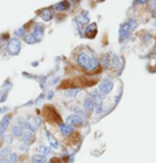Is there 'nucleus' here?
<instances>
[{
  "mask_svg": "<svg viewBox=\"0 0 156 163\" xmlns=\"http://www.w3.org/2000/svg\"><path fill=\"white\" fill-rule=\"evenodd\" d=\"M77 63L81 68H83L87 72H94L100 67V60L95 55H91L88 52L82 51L77 55Z\"/></svg>",
  "mask_w": 156,
  "mask_h": 163,
  "instance_id": "f257e3e1",
  "label": "nucleus"
},
{
  "mask_svg": "<svg viewBox=\"0 0 156 163\" xmlns=\"http://www.w3.org/2000/svg\"><path fill=\"white\" fill-rule=\"evenodd\" d=\"M96 90L105 98V97H107V95L111 93V91L113 90V81L109 80V78H103V80L99 82Z\"/></svg>",
  "mask_w": 156,
  "mask_h": 163,
  "instance_id": "f03ea898",
  "label": "nucleus"
},
{
  "mask_svg": "<svg viewBox=\"0 0 156 163\" xmlns=\"http://www.w3.org/2000/svg\"><path fill=\"white\" fill-rule=\"evenodd\" d=\"M7 51L10 56H17L21 52V42L18 38H10L7 43Z\"/></svg>",
  "mask_w": 156,
  "mask_h": 163,
  "instance_id": "7ed1b4c3",
  "label": "nucleus"
},
{
  "mask_svg": "<svg viewBox=\"0 0 156 163\" xmlns=\"http://www.w3.org/2000/svg\"><path fill=\"white\" fill-rule=\"evenodd\" d=\"M65 124H68L70 127H81L85 124V120H83V117L76 115V113H70L65 117Z\"/></svg>",
  "mask_w": 156,
  "mask_h": 163,
  "instance_id": "20e7f679",
  "label": "nucleus"
},
{
  "mask_svg": "<svg viewBox=\"0 0 156 163\" xmlns=\"http://www.w3.org/2000/svg\"><path fill=\"white\" fill-rule=\"evenodd\" d=\"M130 30H129V28H127V24L126 22H122L121 25H120V30H119V39H120V42H125V41H127L130 38Z\"/></svg>",
  "mask_w": 156,
  "mask_h": 163,
  "instance_id": "39448f33",
  "label": "nucleus"
},
{
  "mask_svg": "<svg viewBox=\"0 0 156 163\" xmlns=\"http://www.w3.org/2000/svg\"><path fill=\"white\" fill-rule=\"evenodd\" d=\"M27 123H29V130L31 133H37L38 132V128L41 127V124H42V120H41V117H38V116H31L27 119Z\"/></svg>",
  "mask_w": 156,
  "mask_h": 163,
  "instance_id": "423d86ee",
  "label": "nucleus"
},
{
  "mask_svg": "<svg viewBox=\"0 0 156 163\" xmlns=\"http://www.w3.org/2000/svg\"><path fill=\"white\" fill-rule=\"evenodd\" d=\"M96 34H98V26H96L95 22H92V24H90L88 26H86L85 31H83V37L91 38V39H92V38H95Z\"/></svg>",
  "mask_w": 156,
  "mask_h": 163,
  "instance_id": "0eeeda50",
  "label": "nucleus"
},
{
  "mask_svg": "<svg viewBox=\"0 0 156 163\" xmlns=\"http://www.w3.org/2000/svg\"><path fill=\"white\" fill-rule=\"evenodd\" d=\"M31 34L34 35L38 41H42V39H43V37H44V28H43V25H41V24H35L34 26H33Z\"/></svg>",
  "mask_w": 156,
  "mask_h": 163,
  "instance_id": "6e6552de",
  "label": "nucleus"
},
{
  "mask_svg": "<svg viewBox=\"0 0 156 163\" xmlns=\"http://www.w3.org/2000/svg\"><path fill=\"white\" fill-rule=\"evenodd\" d=\"M82 106H83V110H85L87 113L88 112H91V111H94V110H95V106H96V103L95 102H94L92 99H91V98L90 97H86L85 98V99H83V103H82Z\"/></svg>",
  "mask_w": 156,
  "mask_h": 163,
  "instance_id": "1a4fd4ad",
  "label": "nucleus"
},
{
  "mask_svg": "<svg viewBox=\"0 0 156 163\" xmlns=\"http://www.w3.org/2000/svg\"><path fill=\"white\" fill-rule=\"evenodd\" d=\"M109 58H111V65H112L113 68H116L117 70H121L122 63H121L120 56L117 55V54H115V52H109Z\"/></svg>",
  "mask_w": 156,
  "mask_h": 163,
  "instance_id": "9d476101",
  "label": "nucleus"
},
{
  "mask_svg": "<svg viewBox=\"0 0 156 163\" xmlns=\"http://www.w3.org/2000/svg\"><path fill=\"white\" fill-rule=\"evenodd\" d=\"M59 128H60V133L64 136V137H68V136H72L74 132V129L73 127H70L68 125V124H65V123H60L59 124Z\"/></svg>",
  "mask_w": 156,
  "mask_h": 163,
  "instance_id": "9b49d317",
  "label": "nucleus"
},
{
  "mask_svg": "<svg viewBox=\"0 0 156 163\" xmlns=\"http://www.w3.org/2000/svg\"><path fill=\"white\" fill-rule=\"evenodd\" d=\"M39 16H41V18H42L43 21H46V22H49V21L53 18L52 8H44V9H42L41 12H39Z\"/></svg>",
  "mask_w": 156,
  "mask_h": 163,
  "instance_id": "f8f14e48",
  "label": "nucleus"
},
{
  "mask_svg": "<svg viewBox=\"0 0 156 163\" xmlns=\"http://www.w3.org/2000/svg\"><path fill=\"white\" fill-rule=\"evenodd\" d=\"M78 24L80 25H86L88 24V21H90V13H88V10H81V13L77 16Z\"/></svg>",
  "mask_w": 156,
  "mask_h": 163,
  "instance_id": "ddd939ff",
  "label": "nucleus"
},
{
  "mask_svg": "<svg viewBox=\"0 0 156 163\" xmlns=\"http://www.w3.org/2000/svg\"><path fill=\"white\" fill-rule=\"evenodd\" d=\"M34 141H35L34 133H31L30 130H25L24 136H22V142H24L25 145H27V146H30V145L34 144Z\"/></svg>",
  "mask_w": 156,
  "mask_h": 163,
  "instance_id": "4468645a",
  "label": "nucleus"
},
{
  "mask_svg": "<svg viewBox=\"0 0 156 163\" xmlns=\"http://www.w3.org/2000/svg\"><path fill=\"white\" fill-rule=\"evenodd\" d=\"M88 97H90L91 99L96 103V105H98V103H103V101H104V97L100 94L96 89L92 90V91H88Z\"/></svg>",
  "mask_w": 156,
  "mask_h": 163,
  "instance_id": "2eb2a0df",
  "label": "nucleus"
},
{
  "mask_svg": "<svg viewBox=\"0 0 156 163\" xmlns=\"http://www.w3.org/2000/svg\"><path fill=\"white\" fill-rule=\"evenodd\" d=\"M70 8V2H59L53 5V9L57 12H65Z\"/></svg>",
  "mask_w": 156,
  "mask_h": 163,
  "instance_id": "dca6fc26",
  "label": "nucleus"
},
{
  "mask_svg": "<svg viewBox=\"0 0 156 163\" xmlns=\"http://www.w3.org/2000/svg\"><path fill=\"white\" fill-rule=\"evenodd\" d=\"M81 88H73V89H68L64 91V95L68 98V99H74V98L81 93Z\"/></svg>",
  "mask_w": 156,
  "mask_h": 163,
  "instance_id": "f3484780",
  "label": "nucleus"
},
{
  "mask_svg": "<svg viewBox=\"0 0 156 163\" xmlns=\"http://www.w3.org/2000/svg\"><path fill=\"white\" fill-rule=\"evenodd\" d=\"M25 133V129L20 127L18 124H14V125L12 127V134H13V137L16 138H22V136H24Z\"/></svg>",
  "mask_w": 156,
  "mask_h": 163,
  "instance_id": "a211bd4d",
  "label": "nucleus"
},
{
  "mask_svg": "<svg viewBox=\"0 0 156 163\" xmlns=\"http://www.w3.org/2000/svg\"><path fill=\"white\" fill-rule=\"evenodd\" d=\"M37 150L39 151V153L38 154H41V155H43V157H46V158H47V155H49V154H51V146H47V145H38L37 146Z\"/></svg>",
  "mask_w": 156,
  "mask_h": 163,
  "instance_id": "6ab92c4d",
  "label": "nucleus"
},
{
  "mask_svg": "<svg viewBox=\"0 0 156 163\" xmlns=\"http://www.w3.org/2000/svg\"><path fill=\"white\" fill-rule=\"evenodd\" d=\"M100 60V65L107 70V69H109L112 65H111V58H109V54H105V55H103L102 58L99 59Z\"/></svg>",
  "mask_w": 156,
  "mask_h": 163,
  "instance_id": "aec40b11",
  "label": "nucleus"
},
{
  "mask_svg": "<svg viewBox=\"0 0 156 163\" xmlns=\"http://www.w3.org/2000/svg\"><path fill=\"white\" fill-rule=\"evenodd\" d=\"M70 110L72 111H73L74 113H76V115H78V116H81V117H83V119H85L87 115H88V113L85 111V110H83V108H81L80 106H70Z\"/></svg>",
  "mask_w": 156,
  "mask_h": 163,
  "instance_id": "412c9836",
  "label": "nucleus"
},
{
  "mask_svg": "<svg viewBox=\"0 0 156 163\" xmlns=\"http://www.w3.org/2000/svg\"><path fill=\"white\" fill-rule=\"evenodd\" d=\"M22 39H24V42L26 43V45H37V43L39 42V41L37 39V38L31 34V33H29V34L26 33V35H25L24 38H22Z\"/></svg>",
  "mask_w": 156,
  "mask_h": 163,
  "instance_id": "4be33fe9",
  "label": "nucleus"
},
{
  "mask_svg": "<svg viewBox=\"0 0 156 163\" xmlns=\"http://www.w3.org/2000/svg\"><path fill=\"white\" fill-rule=\"evenodd\" d=\"M47 158L41 154H33L31 155V163H46Z\"/></svg>",
  "mask_w": 156,
  "mask_h": 163,
  "instance_id": "5701e85b",
  "label": "nucleus"
},
{
  "mask_svg": "<svg viewBox=\"0 0 156 163\" xmlns=\"http://www.w3.org/2000/svg\"><path fill=\"white\" fill-rule=\"evenodd\" d=\"M126 24H127V28H129L130 31H134L138 28V22H137L135 18H129V20L126 21Z\"/></svg>",
  "mask_w": 156,
  "mask_h": 163,
  "instance_id": "b1692460",
  "label": "nucleus"
},
{
  "mask_svg": "<svg viewBox=\"0 0 156 163\" xmlns=\"http://www.w3.org/2000/svg\"><path fill=\"white\" fill-rule=\"evenodd\" d=\"M10 120H12V116H10L9 113H7V115H4L3 119L0 120V125H3L5 129H7L8 125H9V123H10Z\"/></svg>",
  "mask_w": 156,
  "mask_h": 163,
  "instance_id": "393cba45",
  "label": "nucleus"
},
{
  "mask_svg": "<svg viewBox=\"0 0 156 163\" xmlns=\"http://www.w3.org/2000/svg\"><path fill=\"white\" fill-rule=\"evenodd\" d=\"M12 153V150H10L9 146H3L2 149H0V158H7V157H9V154Z\"/></svg>",
  "mask_w": 156,
  "mask_h": 163,
  "instance_id": "a878e982",
  "label": "nucleus"
},
{
  "mask_svg": "<svg viewBox=\"0 0 156 163\" xmlns=\"http://www.w3.org/2000/svg\"><path fill=\"white\" fill-rule=\"evenodd\" d=\"M14 35H16V38H17V37H22V38H24L26 35V28H25V26H21V28L16 29L14 30Z\"/></svg>",
  "mask_w": 156,
  "mask_h": 163,
  "instance_id": "bb28decb",
  "label": "nucleus"
},
{
  "mask_svg": "<svg viewBox=\"0 0 156 163\" xmlns=\"http://www.w3.org/2000/svg\"><path fill=\"white\" fill-rule=\"evenodd\" d=\"M9 162L10 163H18V154L16 153V151H12V153L9 154Z\"/></svg>",
  "mask_w": 156,
  "mask_h": 163,
  "instance_id": "cd10ccee",
  "label": "nucleus"
},
{
  "mask_svg": "<svg viewBox=\"0 0 156 163\" xmlns=\"http://www.w3.org/2000/svg\"><path fill=\"white\" fill-rule=\"evenodd\" d=\"M3 138H4V142H5V144H7V146H9L10 144H12V142H13V138H14V137H13V134H12V133H10V134H8V133H5V136H4V137H3Z\"/></svg>",
  "mask_w": 156,
  "mask_h": 163,
  "instance_id": "c85d7f7f",
  "label": "nucleus"
},
{
  "mask_svg": "<svg viewBox=\"0 0 156 163\" xmlns=\"http://www.w3.org/2000/svg\"><path fill=\"white\" fill-rule=\"evenodd\" d=\"M94 111H95L96 115H102V113L104 112V105H103V103H98V105L95 106V110H94Z\"/></svg>",
  "mask_w": 156,
  "mask_h": 163,
  "instance_id": "c756f323",
  "label": "nucleus"
},
{
  "mask_svg": "<svg viewBox=\"0 0 156 163\" xmlns=\"http://www.w3.org/2000/svg\"><path fill=\"white\" fill-rule=\"evenodd\" d=\"M49 146H51V149H59L60 148V142L56 141V140L51 138V140H49Z\"/></svg>",
  "mask_w": 156,
  "mask_h": 163,
  "instance_id": "7c9ffc66",
  "label": "nucleus"
},
{
  "mask_svg": "<svg viewBox=\"0 0 156 163\" xmlns=\"http://www.w3.org/2000/svg\"><path fill=\"white\" fill-rule=\"evenodd\" d=\"M18 151H21V153H27V151H29V146L25 145L24 142H21V144H18Z\"/></svg>",
  "mask_w": 156,
  "mask_h": 163,
  "instance_id": "2f4dec72",
  "label": "nucleus"
},
{
  "mask_svg": "<svg viewBox=\"0 0 156 163\" xmlns=\"http://www.w3.org/2000/svg\"><path fill=\"white\" fill-rule=\"evenodd\" d=\"M61 78V76H53L52 80H49V85L51 86H55V85H57L59 84V81Z\"/></svg>",
  "mask_w": 156,
  "mask_h": 163,
  "instance_id": "473e14b6",
  "label": "nucleus"
},
{
  "mask_svg": "<svg viewBox=\"0 0 156 163\" xmlns=\"http://www.w3.org/2000/svg\"><path fill=\"white\" fill-rule=\"evenodd\" d=\"M53 95H55V91H53L52 89H48L47 93H46V99H47V101L53 99Z\"/></svg>",
  "mask_w": 156,
  "mask_h": 163,
  "instance_id": "72a5a7b5",
  "label": "nucleus"
},
{
  "mask_svg": "<svg viewBox=\"0 0 156 163\" xmlns=\"http://www.w3.org/2000/svg\"><path fill=\"white\" fill-rule=\"evenodd\" d=\"M151 38H152V34H151V33H146V34L143 35L142 41H143V43H147L150 39H151Z\"/></svg>",
  "mask_w": 156,
  "mask_h": 163,
  "instance_id": "f704fd0d",
  "label": "nucleus"
},
{
  "mask_svg": "<svg viewBox=\"0 0 156 163\" xmlns=\"http://www.w3.org/2000/svg\"><path fill=\"white\" fill-rule=\"evenodd\" d=\"M44 134H46V137H47L48 140H51V138H52V136H51V132H49V130H47V129H46V132H44Z\"/></svg>",
  "mask_w": 156,
  "mask_h": 163,
  "instance_id": "c9c22d12",
  "label": "nucleus"
},
{
  "mask_svg": "<svg viewBox=\"0 0 156 163\" xmlns=\"http://www.w3.org/2000/svg\"><path fill=\"white\" fill-rule=\"evenodd\" d=\"M0 163H10V162H9V158L7 157V158H0Z\"/></svg>",
  "mask_w": 156,
  "mask_h": 163,
  "instance_id": "e433bc0d",
  "label": "nucleus"
},
{
  "mask_svg": "<svg viewBox=\"0 0 156 163\" xmlns=\"http://www.w3.org/2000/svg\"><path fill=\"white\" fill-rule=\"evenodd\" d=\"M38 64H39L38 62H33L31 63V67H38Z\"/></svg>",
  "mask_w": 156,
  "mask_h": 163,
  "instance_id": "4c0bfd02",
  "label": "nucleus"
},
{
  "mask_svg": "<svg viewBox=\"0 0 156 163\" xmlns=\"http://www.w3.org/2000/svg\"><path fill=\"white\" fill-rule=\"evenodd\" d=\"M152 58H154V59H156V50H155V51H154V54H152Z\"/></svg>",
  "mask_w": 156,
  "mask_h": 163,
  "instance_id": "58836bf2",
  "label": "nucleus"
},
{
  "mask_svg": "<svg viewBox=\"0 0 156 163\" xmlns=\"http://www.w3.org/2000/svg\"><path fill=\"white\" fill-rule=\"evenodd\" d=\"M3 112V108H0V113H2Z\"/></svg>",
  "mask_w": 156,
  "mask_h": 163,
  "instance_id": "ea45409f",
  "label": "nucleus"
}]
</instances>
